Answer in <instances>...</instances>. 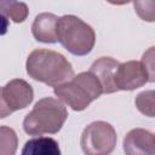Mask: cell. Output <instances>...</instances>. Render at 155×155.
<instances>
[{
	"label": "cell",
	"mask_w": 155,
	"mask_h": 155,
	"mask_svg": "<svg viewBox=\"0 0 155 155\" xmlns=\"http://www.w3.org/2000/svg\"><path fill=\"white\" fill-rule=\"evenodd\" d=\"M25 69L31 79L51 87L62 85L75 75L70 62L62 53L46 48L31 51L27 58Z\"/></svg>",
	"instance_id": "1"
},
{
	"label": "cell",
	"mask_w": 155,
	"mask_h": 155,
	"mask_svg": "<svg viewBox=\"0 0 155 155\" xmlns=\"http://www.w3.org/2000/svg\"><path fill=\"white\" fill-rule=\"evenodd\" d=\"M68 117L67 108L58 98L44 97L35 103L23 120V130L30 136L54 134L61 131Z\"/></svg>",
	"instance_id": "2"
},
{
	"label": "cell",
	"mask_w": 155,
	"mask_h": 155,
	"mask_svg": "<svg viewBox=\"0 0 155 155\" xmlns=\"http://www.w3.org/2000/svg\"><path fill=\"white\" fill-rule=\"evenodd\" d=\"M54 94L75 111L85 110L103 93L98 79L88 70L74 75L69 81L53 87Z\"/></svg>",
	"instance_id": "3"
},
{
	"label": "cell",
	"mask_w": 155,
	"mask_h": 155,
	"mask_svg": "<svg viewBox=\"0 0 155 155\" xmlns=\"http://www.w3.org/2000/svg\"><path fill=\"white\" fill-rule=\"evenodd\" d=\"M57 39L61 45L74 56L88 54L96 44L93 28L74 15L58 17Z\"/></svg>",
	"instance_id": "4"
},
{
	"label": "cell",
	"mask_w": 155,
	"mask_h": 155,
	"mask_svg": "<svg viewBox=\"0 0 155 155\" xmlns=\"http://www.w3.org/2000/svg\"><path fill=\"white\" fill-rule=\"evenodd\" d=\"M116 140V131L109 122L93 121L84 128L80 144L87 155H108L115 149Z\"/></svg>",
	"instance_id": "5"
},
{
	"label": "cell",
	"mask_w": 155,
	"mask_h": 155,
	"mask_svg": "<svg viewBox=\"0 0 155 155\" xmlns=\"http://www.w3.org/2000/svg\"><path fill=\"white\" fill-rule=\"evenodd\" d=\"M154 76H151L148 69L142 62L128 61L119 63L116 74H115V85L117 90L122 91H133L138 87H142L147 82H153Z\"/></svg>",
	"instance_id": "6"
},
{
	"label": "cell",
	"mask_w": 155,
	"mask_h": 155,
	"mask_svg": "<svg viewBox=\"0 0 155 155\" xmlns=\"http://www.w3.org/2000/svg\"><path fill=\"white\" fill-rule=\"evenodd\" d=\"M2 96L12 111L27 108L34 98L33 87L23 79H13L2 87Z\"/></svg>",
	"instance_id": "7"
},
{
	"label": "cell",
	"mask_w": 155,
	"mask_h": 155,
	"mask_svg": "<svg viewBox=\"0 0 155 155\" xmlns=\"http://www.w3.org/2000/svg\"><path fill=\"white\" fill-rule=\"evenodd\" d=\"M124 151L128 155H153L155 153V137L148 130L133 128L124 138Z\"/></svg>",
	"instance_id": "8"
},
{
	"label": "cell",
	"mask_w": 155,
	"mask_h": 155,
	"mask_svg": "<svg viewBox=\"0 0 155 155\" xmlns=\"http://www.w3.org/2000/svg\"><path fill=\"white\" fill-rule=\"evenodd\" d=\"M117 65L119 62L111 57H101L92 63L90 71L101 82L103 93H114L119 91L115 85V74Z\"/></svg>",
	"instance_id": "9"
},
{
	"label": "cell",
	"mask_w": 155,
	"mask_h": 155,
	"mask_svg": "<svg viewBox=\"0 0 155 155\" xmlns=\"http://www.w3.org/2000/svg\"><path fill=\"white\" fill-rule=\"evenodd\" d=\"M57 22L58 17L53 13H39L31 24V34L34 39L44 44H56L58 41Z\"/></svg>",
	"instance_id": "10"
},
{
	"label": "cell",
	"mask_w": 155,
	"mask_h": 155,
	"mask_svg": "<svg viewBox=\"0 0 155 155\" xmlns=\"http://www.w3.org/2000/svg\"><path fill=\"white\" fill-rule=\"evenodd\" d=\"M23 155H59L58 142L51 137H35L25 142Z\"/></svg>",
	"instance_id": "11"
},
{
	"label": "cell",
	"mask_w": 155,
	"mask_h": 155,
	"mask_svg": "<svg viewBox=\"0 0 155 155\" xmlns=\"http://www.w3.org/2000/svg\"><path fill=\"white\" fill-rule=\"evenodd\" d=\"M18 138L13 128L0 126V155H13L17 151Z\"/></svg>",
	"instance_id": "12"
},
{
	"label": "cell",
	"mask_w": 155,
	"mask_h": 155,
	"mask_svg": "<svg viewBox=\"0 0 155 155\" xmlns=\"http://www.w3.org/2000/svg\"><path fill=\"white\" fill-rule=\"evenodd\" d=\"M136 107L137 109L145 116L153 117L155 115V110H154V91L149 90V91H143L140 93L137 94L136 99H134Z\"/></svg>",
	"instance_id": "13"
},
{
	"label": "cell",
	"mask_w": 155,
	"mask_h": 155,
	"mask_svg": "<svg viewBox=\"0 0 155 155\" xmlns=\"http://www.w3.org/2000/svg\"><path fill=\"white\" fill-rule=\"evenodd\" d=\"M137 16L145 22L155 21L154 0H132Z\"/></svg>",
	"instance_id": "14"
},
{
	"label": "cell",
	"mask_w": 155,
	"mask_h": 155,
	"mask_svg": "<svg viewBox=\"0 0 155 155\" xmlns=\"http://www.w3.org/2000/svg\"><path fill=\"white\" fill-rule=\"evenodd\" d=\"M29 15V8L27 6V4L22 2V1H16L5 13V16L7 18H11L15 23H22L27 19Z\"/></svg>",
	"instance_id": "15"
},
{
	"label": "cell",
	"mask_w": 155,
	"mask_h": 155,
	"mask_svg": "<svg viewBox=\"0 0 155 155\" xmlns=\"http://www.w3.org/2000/svg\"><path fill=\"white\" fill-rule=\"evenodd\" d=\"M13 111L10 109V107L7 105V103L4 99L2 96V87H0V119H4L8 115H11Z\"/></svg>",
	"instance_id": "16"
},
{
	"label": "cell",
	"mask_w": 155,
	"mask_h": 155,
	"mask_svg": "<svg viewBox=\"0 0 155 155\" xmlns=\"http://www.w3.org/2000/svg\"><path fill=\"white\" fill-rule=\"evenodd\" d=\"M8 24H10V22L7 19V17L0 12V35H5L7 33Z\"/></svg>",
	"instance_id": "17"
},
{
	"label": "cell",
	"mask_w": 155,
	"mask_h": 155,
	"mask_svg": "<svg viewBox=\"0 0 155 155\" xmlns=\"http://www.w3.org/2000/svg\"><path fill=\"white\" fill-rule=\"evenodd\" d=\"M17 0H0V12L2 15L6 13V11L16 2Z\"/></svg>",
	"instance_id": "18"
},
{
	"label": "cell",
	"mask_w": 155,
	"mask_h": 155,
	"mask_svg": "<svg viewBox=\"0 0 155 155\" xmlns=\"http://www.w3.org/2000/svg\"><path fill=\"white\" fill-rule=\"evenodd\" d=\"M107 1L113 5H126V4H130L132 0H107Z\"/></svg>",
	"instance_id": "19"
}]
</instances>
